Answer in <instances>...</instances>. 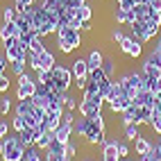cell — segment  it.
Masks as SVG:
<instances>
[{"mask_svg":"<svg viewBox=\"0 0 161 161\" xmlns=\"http://www.w3.org/2000/svg\"><path fill=\"white\" fill-rule=\"evenodd\" d=\"M57 48L61 55H70L73 50L82 48V30L75 27H59L57 32Z\"/></svg>","mask_w":161,"mask_h":161,"instance_id":"obj_1","label":"cell"},{"mask_svg":"<svg viewBox=\"0 0 161 161\" xmlns=\"http://www.w3.org/2000/svg\"><path fill=\"white\" fill-rule=\"evenodd\" d=\"M118 82L123 84L125 93L130 95L132 100H134L141 91H145V89H143V73H141V70H127V73H123L120 77H118Z\"/></svg>","mask_w":161,"mask_h":161,"instance_id":"obj_2","label":"cell"},{"mask_svg":"<svg viewBox=\"0 0 161 161\" xmlns=\"http://www.w3.org/2000/svg\"><path fill=\"white\" fill-rule=\"evenodd\" d=\"M25 157V145L18 141V134L5 136V152L0 157V161H23Z\"/></svg>","mask_w":161,"mask_h":161,"instance_id":"obj_3","label":"cell"},{"mask_svg":"<svg viewBox=\"0 0 161 161\" xmlns=\"http://www.w3.org/2000/svg\"><path fill=\"white\" fill-rule=\"evenodd\" d=\"M36 89H39V84H36V80L32 77V75H20V77H16V100H27V98H32V95L36 93Z\"/></svg>","mask_w":161,"mask_h":161,"instance_id":"obj_4","label":"cell"},{"mask_svg":"<svg viewBox=\"0 0 161 161\" xmlns=\"http://www.w3.org/2000/svg\"><path fill=\"white\" fill-rule=\"evenodd\" d=\"M52 73V84H55V89L59 93H66L73 84V70L66 68V66H55L50 70Z\"/></svg>","mask_w":161,"mask_h":161,"instance_id":"obj_5","label":"cell"},{"mask_svg":"<svg viewBox=\"0 0 161 161\" xmlns=\"http://www.w3.org/2000/svg\"><path fill=\"white\" fill-rule=\"evenodd\" d=\"M70 70H73V82H75V86H77L80 91H84L86 89V82H89V64H86V59H75L73 61V66H70Z\"/></svg>","mask_w":161,"mask_h":161,"instance_id":"obj_6","label":"cell"},{"mask_svg":"<svg viewBox=\"0 0 161 161\" xmlns=\"http://www.w3.org/2000/svg\"><path fill=\"white\" fill-rule=\"evenodd\" d=\"M132 30V36L134 39H138L141 43H147V41H152L157 34H159V30H154V27H150V25H145V23H141V20H134L132 25H127Z\"/></svg>","mask_w":161,"mask_h":161,"instance_id":"obj_7","label":"cell"},{"mask_svg":"<svg viewBox=\"0 0 161 161\" xmlns=\"http://www.w3.org/2000/svg\"><path fill=\"white\" fill-rule=\"evenodd\" d=\"M118 46H120V52H123V55L132 57V59H138V57L143 55V43H141L138 39H134V36H125Z\"/></svg>","mask_w":161,"mask_h":161,"instance_id":"obj_8","label":"cell"},{"mask_svg":"<svg viewBox=\"0 0 161 161\" xmlns=\"http://www.w3.org/2000/svg\"><path fill=\"white\" fill-rule=\"evenodd\" d=\"M104 107V100L102 98H82L80 102V116H93V114H100Z\"/></svg>","mask_w":161,"mask_h":161,"instance_id":"obj_9","label":"cell"},{"mask_svg":"<svg viewBox=\"0 0 161 161\" xmlns=\"http://www.w3.org/2000/svg\"><path fill=\"white\" fill-rule=\"evenodd\" d=\"M27 48L25 46H20V43H14V46H9L5 50V55L9 59V64H16V61H27Z\"/></svg>","mask_w":161,"mask_h":161,"instance_id":"obj_10","label":"cell"},{"mask_svg":"<svg viewBox=\"0 0 161 161\" xmlns=\"http://www.w3.org/2000/svg\"><path fill=\"white\" fill-rule=\"evenodd\" d=\"M130 107H132V98L130 95H120V98H116L114 102H109V111L111 114H125Z\"/></svg>","mask_w":161,"mask_h":161,"instance_id":"obj_11","label":"cell"},{"mask_svg":"<svg viewBox=\"0 0 161 161\" xmlns=\"http://www.w3.org/2000/svg\"><path fill=\"white\" fill-rule=\"evenodd\" d=\"M7 39H18V27L14 20H9V23L3 20V25H0V43H5Z\"/></svg>","mask_w":161,"mask_h":161,"instance_id":"obj_12","label":"cell"},{"mask_svg":"<svg viewBox=\"0 0 161 161\" xmlns=\"http://www.w3.org/2000/svg\"><path fill=\"white\" fill-rule=\"evenodd\" d=\"M154 109L152 107H145V104H136V118H134V123L141 127V125H147L150 123V118H152Z\"/></svg>","mask_w":161,"mask_h":161,"instance_id":"obj_13","label":"cell"},{"mask_svg":"<svg viewBox=\"0 0 161 161\" xmlns=\"http://www.w3.org/2000/svg\"><path fill=\"white\" fill-rule=\"evenodd\" d=\"M70 136H73V123L61 120V125L55 130V138H57L59 143H68V141H70Z\"/></svg>","mask_w":161,"mask_h":161,"instance_id":"obj_14","label":"cell"},{"mask_svg":"<svg viewBox=\"0 0 161 161\" xmlns=\"http://www.w3.org/2000/svg\"><path fill=\"white\" fill-rule=\"evenodd\" d=\"M152 147H154V143H152V141H147V138L141 134V136H138L136 141H134V154H138V157H141V154H147Z\"/></svg>","mask_w":161,"mask_h":161,"instance_id":"obj_15","label":"cell"},{"mask_svg":"<svg viewBox=\"0 0 161 161\" xmlns=\"http://www.w3.org/2000/svg\"><path fill=\"white\" fill-rule=\"evenodd\" d=\"M32 111H34V102H32V98H27V100H18L16 102V107H14V114L16 116H30Z\"/></svg>","mask_w":161,"mask_h":161,"instance_id":"obj_16","label":"cell"},{"mask_svg":"<svg viewBox=\"0 0 161 161\" xmlns=\"http://www.w3.org/2000/svg\"><path fill=\"white\" fill-rule=\"evenodd\" d=\"M86 64H89V70H95V68H102L104 64V55L100 50H91L89 57H86Z\"/></svg>","mask_w":161,"mask_h":161,"instance_id":"obj_17","label":"cell"},{"mask_svg":"<svg viewBox=\"0 0 161 161\" xmlns=\"http://www.w3.org/2000/svg\"><path fill=\"white\" fill-rule=\"evenodd\" d=\"M59 125H61V116H52V114H46V118L41 120V130H46V132H55Z\"/></svg>","mask_w":161,"mask_h":161,"instance_id":"obj_18","label":"cell"},{"mask_svg":"<svg viewBox=\"0 0 161 161\" xmlns=\"http://www.w3.org/2000/svg\"><path fill=\"white\" fill-rule=\"evenodd\" d=\"M120 95H127V93H125V89H123V84L118 82V80H114L111 86H109V93H107V100H104V102L109 104V102H114L116 98H120Z\"/></svg>","mask_w":161,"mask_h":161,"instance_id":"obj_19","label":"cell"},{"mask_svg":"<svg viewBox=\"0 0 161 161\" xmlns=\"http://www.w3.org/2000/svg\"><path fill=\"white\" fill-rule=\"evenodd\" d=\"M39 57H41V70H52L57 66V59H55V55H52L50 50L39 52Z\"/></svg>","mask_w":161,"mask_h":161,"instance_id":"obj_20","label":"cell"},{"mask_svg":"<svg viewBox=\"0 0 161 161\" xmlns=\"http://www.w3.org/2000/svg\"><path fill=\"white\" fill-rule=\"evenodd\" d=\"M150 14H152V7H150L147 3H145V5H134V16H136V20H141V23H147Z\"/></svg>","mask_w":161,"mask_h":161,"instance_id":"obj_21","label":"cell"},{"mask_svg":"<svg viewBox=\"0 0 161 161\" xmlns=\"http://www.w3.org/2000/svg\"><path fill=\"white\" fill-rule=\"evenodd\" d=\"M18 141L23 143L25 147H27V145H34V141H36V134H34V130H32V127H25L23 132H18Z\"/></svg>","mask_w":161,"mask_h":161,"instance_id":"obj_22","label":"cell"},{"mask_svg":"<svg viewBox=\"0 0 161 161\" xmlns=\"http://www.w3.org/2000/svg\"><path fill=\"white\" fill-rule=\"evenodd\" d=\"M102 70H104V75H107L109 80H114V77H116V70H118V61H116V59H111V57H104Z\"/></svg>","mask_w":161,"mask_h":161,"instance_id":"obj_23","label":"cell"},{"mask_svg":"<svg viewBox=\"0 0 161 161\" xmlns=\"http://www.w3.org/2000/svg\"><path fill=\"white\" fill-rule=\"evenodd\" d=\"M23 161H46V159H43V154H41V150H39L36 145H27Z\"/></svg>","mask_w":161,"mask_h":161,"instance_id":"obj_24","label":"cell"},{"mask_svg":"<svg viewBox=\"0 0 161 161\" xmlns=\"http://www.w3.org/2000/svg\"><path fill=\"white\" fill-rule=\"evenodd\" d=\"M16 14H18L16 5H3V7H0V16H3V20H5V23L14 20V18H16Z\"/></svg>","mask_w":161,"mask_h":161,"instance_id":"obj_25","label":"cell"},{"mask_svg":"<svg viewBox=\"0 0 161 161\" xmlns=\"http://www.w3.org/2000/svg\"><path fill=\"white\" fill-rule=\"evenodd\" d=\"M123 134H125V138L130 143H134L138 136H141V130H138V125L136 123H132V125H127V127H123Z\"/></svg>","mask_w":161,"mask_h":161,"instance_id":"obj_26","label":"cell"},{"mask_svg":"<svg viewBox=\"0 0 161 161\" xmlns=\"http://www.w3.org/2000/svg\"><path fill=\"white\" fill-rule=\"evenodd\" d=\"M43 50H48L46 48V36H41V34H36L34 39H32V43H30V52H43Z\"/></svg>","mask_w":161,"mask_h":161,"instance_id":"obj_27","label":"cell"},{"mask_svg":"<svg viewBox=\"0 0 161 161\" xmlns=\"http://www.w3.org/2000/svg\"><path fill=\"white\" fill-rule=\"evenodd\" d=\"M12 107H14V102H12V98H9V93H3L0 95V116H7L9 111H12Z\"/></svg>","mask_w":161,"mask_h":161,"instance_id":"obj_28","label":"cell"},{"mask_svg":"<svg viewBox=\"0 0 161 161\" xmlns=\"http://www.w3.org/2000/svg\"><path fill=\"white\" fill-rule=\"evenodd\" d=\"M36 36V32L34 30H27V32H18V43L20 46H25L30 50V43H32V39Z\"/></svg>","mask_w":161,"mask_h":161,"instance_id":"obj_29","label":"cell"},{"mask_svg":"<svg viewBox=\"0 0 161 161\" xmlns=\"http://www.w3.org/2000/svg\"><path fill=\"white\" fill-rule=\"evenodd\" d=\"M61 102H64V107H66V111H75V109H77V100H75L73 98V95L66 91V93H61Z\"/></svg>","mask_w":161,"mask_h":161,"instance_id":"obj_30","label":"cell"},{"mask_svg":"<svg viewBox=\"0 0 161 161\" xmlns=\"http://www.w3.org/2000/svg\"><path fill=\"white\" fill-rule=\"evenodd\" d=\"M34 80H36L39 86L50 84V82H52V73H50V70H36V73H34Z\"/></svg>","mask_w":161,"mask_h":161,"instance_id":"obj_31","label":"cell"},{"mask_svg":"<svg viewBox=\"0 0 161 161\" xmlns=\"http://www.w3.org/2000/svg\"><path fill=\"white\" fill-rule=\"evenodd\" d=\"M147 127H152V132H154L157 136L161 134V111H154V114H152V118H150Z\"/></svg>","mask_w":161,"mask_h":161,"instance_id":"obj_32","label":"cell"},{"mask_svg":"<svg viewBox=\"0 0 161 161\" xmlns=\"http://www.w3.org/2000/svg\"><path fill=\"white\" fill-rule=\"evenodd\" d=\"M27 66L32 68V70H41V57L36 55V52H27Z\"/></svg>","mask_w":161,"mask_h":161,"instance_id":"obj_33","label":"cell"},{"mask_svg":"<svg viewBox=\"0 0 161 161\" xmlns=\"http://www.w3.org/2000/svg\"><path fill=\"white\" fill-rule=\"evenodd\" d=\"M25 127H27V125H25V118H23V116H16V114H14V120H12V130H14V132L18 134V132H23Z\"/></svg>","mask_w":161,"mask_h":161,"instance_id":"obj_34","label":"cell"},{"mask_svg":"<svg viewBox=\"0 0 161 161\" xmlns=\"http://www.w3.org/2000/svg\"><path fill=\"white\" fill-rule=\"evenodd\" d=\"M80 18H82V20H91V18H93V7H91L89 3H84V5L80 7Z\"/></svg>","mask_w":161,"mask_h":161,"instance_id":"obj_35","label":"cell"},{"mask_svg":"<svg viewBox=\"0 0 161 161\" xmlns=\"http://www.w3.org/2000/svg\"><path fill=\"white\" fill-rule=\"evenodd\" d=\"M118 154H120V159H127L132 154L130 150V141H118Z\"/></svg>","mask_w":161,"mask_h":161,"instance_id":"obj_36","label":"cell"},{"mask_svg":"<svg viewBox=\"0 0 161 161\" xmlns=\"http://www.w3.org/2000/svg\"><path fill=\"white\" fill-rule=\"evenodd\" d=\"M136 161H161V157H159V152H157V150L152 147L147 154H141V157H138Z\"/></svg>","mask_w":161,"mask_h":161,"instance_id":"obj_37","label":"cell"},{"mask_svg":"<svg viewBox=\"0 0 161 161\" xmlns=\"http://www.w3.org/2000/svg\"><path fill=\"white\" fill-rule=\"evenodd\" d=\"M12 73L16 75V77L25 75V73H27V70H25V61H16V64H12Z\"/></svg>","mask_w":161,"mask_h":161,"instance_id":"obj_38","label":"cell"},{"mask_svg":"<svg viewBox=\"0 0 161 161\" xmlns=\"http://www.w3.org/2000/svg\"><path fill=\"white\" fill-rule=\"evenodd\" d=\"M9 86H12V80H9V75L5 73L3 80H0V93H9Z\"/></svg>","mask_w":161,"mask_h":161,"instance_id":"obj_39","label":"cell"},{"mask_svg":"<svg viewBox=\"0 0 161 161\" xmlns=\"http://www.w3.org/2000/svg\"><path fill=\"white\" fill-rule=\"evenodd\" d=\"M127 34H125V32L120 30V27H116V30H111V41H116V43H120V41L125 39Z\"/></svg>","mask_w":161,"mask_h":161,"instance_id":"obj_40","label":"cell"},{"mask_svg":"<svg viewBox=\"0 0 161 161\" xmlns=\"http://www.w3.org/2000/svg\"><path fill=\"white\" fill-rule=\"evenodd\" d=\"M75 154H77V145H75L73 141H68V143H66V157H68V161H70Z\"/></svg>","mask_w":161,"mask_h":161,"instance_id":"obj_41","label":"cell"},{"mask_svg":"<svg viewBox=\"0 0 161 161\" xmlns=\"http://www.w3.org/2000/svg\"><path fill=\"white\" fill-rule=\"evenodd\" d=\"M86 0H61V5L66 7V9H70V7H82Z\"/></svg>","mask_w":161,"mask_h":161,"instance_id":"obj_42","label":"cell"},{"mask_svg":"<svg viewBox=\"0 0 161 161\" xmlns=\"http://www.w3.org/2000/svg\"><path fill=\"white\" fill-rule=\"evenodd\" d=\"M34 3H36V0H14V5H16L18 12H20L23 7H27V5H34Z\"/></svg>","mask_w":161,"mask_h":161,"instance_id":"obj_43","label":"cell"},{"mask_svg":"<svg viewBox=\"0 0 161 161\" xmlns=\"http://www.w3.org/2000/svg\"><path fill=\"white\" fill-rule=\"evenodd\" d=\"M7 64H9L7 55H5V52H0V70H5V73H7Z\"/></svg>","mask_w":161,"mask_h":161,"instance_id":"obj_44","label":"cell"},{"mask_svg":"<svg viewBox=\"0 0 161 161\" xmlns=\"http://www.w3.org/2000/svg\"><path fill=\"white\" fill-rule=\"evenodd\" d=\"M7 134H9V125L5 120H0V138H5Z\"/></svg>","mask_w":161,"mask_h":161,"instance_id":"obj_45","label":"cell"},{"mask_svg":"<svg viewBox=\"0 0 161 161\" xmlns=\"http://www.w3.org/2000/svg\"><path fill=\"white\" fill-rule=\"evenodd\" d=\"M61 120H66V123H75V114H73V111H64Z\"/></svg>","mask_w":161,"mask_h":161,"instance_id":"obj_46","label":"cell"},{"mask_svg":"<svg viewBox=\"0 0 161 161\" xmlns=\"http://www.w3.org/2000/svg\"><path fill=\"white\" fill-rule=\"evenodd\" d=\"M147 5L154 9V12H161V0H147Z\"/></svg>","mask_w":161,"mask_h":161,"instance_id":"obj_47","label":"cell"},{"mask_svg":"<svg viewBox=\"0 0 161 161\" xmlns=\"http://www.w3.org/2000/svg\"><path fill=\"white\" fill-rule=\"evenodd\" d=\"M154 111H161V93H157L154 98Z\"/></svg>","mask_w":161,"mask_h":161,"instance_id":"obj_48","label":"cell"},{"mask_svg":"<svg viewBox=\"0 0 161 161\" xmlns=\"http://www.w3.org/2000/svg\"><path fill=\"white\" fill-rule=\"evenodd\" d=\"M154 150L159 152V157H161V134H159V138H157V143H154Z\"/></svg>","mask_w":161,"mask_h":161,"instance_id":"obj_49","label":"cell"},{"mask_svg":"<svg viewBox=\"0 0 161 161\" xmlns=\"http://www.w3.org/2000/svg\"><path fill=\"white\" fill-rule=\"evenodd\" d=\"M152 50H157V52H159V57H161V36L157 39V43H154V48H152Z\"/></svg>","mask_w":161,"mask_h":161,"instance_id":"obj_50","label":"cell"},{"mask_svg":"<svg viewBox=\"0 0 161 161\" xmlns=\"http://www.w3.org/2000/svg\"><path fill=\"white\" fill-rule=\"evenodd\" d=\"M3 152H5V138H0V157H3Z\"/></svg>","mask_w":161,"mask_h":161,"instance_id":"obj_51","label":"cell"},{"mask_svg":"<svg viewBox=\"0 0 161 161\" xmlns=\"http://www.w3.org/2000/svg\"><path fill=\"white\" fill-rule=\"evenodd\" d=\"M147 0H134V5H145Z\"/></svg>","mask_w":161,"mask_h":161,"instance_id":"obj_52","label":"cell"},{"mask_svg":"<svg viewBox=\"0 0 161 161\" xmlns=\"http://www.w3.org/2000/svg\"><path fill=\"white\" fill-rule=\"evenodd\" d=\"M3 75H5V70H0V80H3Z\"/></svg>","mask_w":161,"mask_h":161,"instance_id":"obj_53","label":"cell"},{"mask_svg":"<svg viewBox=\"0 0 161 161\" xmlns=\"http://www.w3.org/2000/svg\"><path fill=\"white\" fill-rule=\"evenodd\" d=\"M84 161H93V159H84Z\"/></svg>","mask_w":161,"mask_h":161,"instance_id":"obj_54","label":"cell"}]
</instances>
